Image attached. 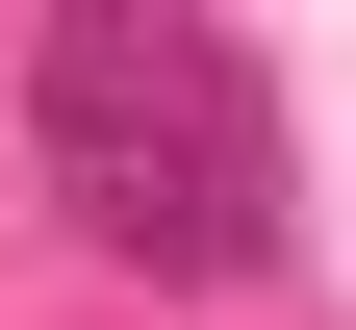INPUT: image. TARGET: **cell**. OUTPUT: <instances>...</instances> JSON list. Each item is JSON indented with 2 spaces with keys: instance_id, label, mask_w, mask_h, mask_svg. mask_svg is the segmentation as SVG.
I'll return each instance as SVG.
<instances>
[{
  "instance_id": "6da1fadb",
  "label": "cell",
  "mask_w": 356,
  "mask_h": 330,
  "mask_svg": "<svg viewBox=\"0 0 356 330\" xmlns=\"http://www.w3.org/2000/svg\"><path fill=\"white\" fill-rule=\"evenodd\" d=\"M26 178H51L127 279H178V305H254V279L305 254L280 76H254V26H204V0H51V26H26Z\"/></svg>"
}]
</instances>
